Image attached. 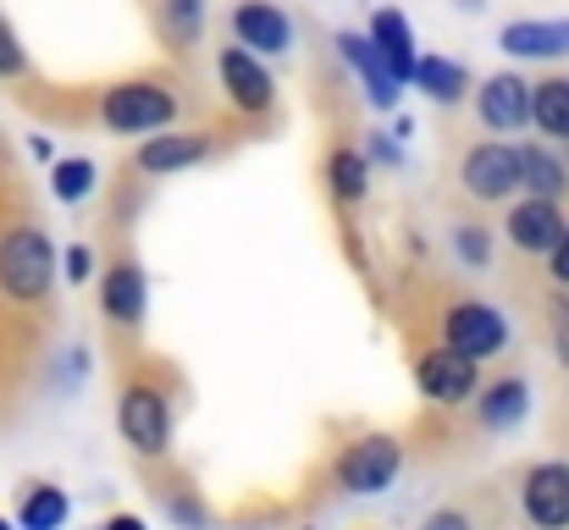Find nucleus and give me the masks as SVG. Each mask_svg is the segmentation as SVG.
Instances as JSON below:
<instances>
[{"label":"nucleus","instance_id":"f257e3e1","mask_svg":"<svg viewBox=\"0 0 569 530\" xmlns=\"http://www.w3.org/2000/svg\"><path fill=\"white\" fill-rule=\"evenodd\" d=\"M94 117L106 133H122V139H144V133H167L178 117H183V94L172 78L161 72H139V78H122V83H106L94 94Z\"/></svg>","mask_w":569,"mask_h":530},{"label":"nucleus","instance_id":"f03ea898","mask_svg":"<svg viewBox=\"0 0 569 530\" xmlns=\"http://www.w3.org/2000/svg\"><path fill=\"white\" fill-rule=\"evenodd\" d=\"M453 193L465 204H515L526 193V167H520V144L509 139H470L453 161Z\"/></svg>","mask_w":569,"mask_h":530},{"label":"nucleus","instance_id":"7ed1b4c3","mask_svg":"<svg viewBox=\"0 0 569 530\" xmlns=\"http://www.w3.org/2000/svg\"><path fill=\"white\" fill-rule=\"evenodd\" d=\"M56 282V249L33 221L0 232V299L6 304H44Z\"/></svg>","mask_w":569,"mask_h":530},{"label":"nucleus","instance_id":"20e7f679","mask_svg":"<svg viewBox=\"0 0 569 530\" xmlns=\"http://www.w3.org/2000/svg\"><path fill=\"white\" fill-rule=\"evenodd\" d=\"M431 327H437V343L470 353V359H498V353L509 349V321H503V310L487 304V299H476V293H459V288H453V293H437Z\"/></svg>","mask_w":569,"mask_h":530},{"label":"nucleus","instance_id":"39448f33","mask_svg":"<svg viewBox=\"0 0 569 530\" xmlns=\"http://www.w3.org/2000/svg\"><path fill=\"white\" fill-rule=\"evenodd\" d=\"M117 431L128 437L133 453L144 459H161L167 442H172V392L150 376H133L117 398Z\"/></svg>","mask_w":569,"mask_h":530},{"label":"nucleus","instance_id":"423d86ee","mask_svg":"<svg viewBox=\"0 0 569 530\" xmlns=\"http://www.w3.org/2000/svg\"><path fill=\"white\" fill-rule=\"evenodd\" d=\"M216 78H221V94H227V106L238 111V117H271L277 111V78L266 72V61L254 56V50H243V44H221L216 50Z\"/></svg>","mask_w":569,"mask_h":530},{"label":"nucleus","instance_id":"0eeeda50","mask_svg":"<svg viewBox=\"0 0 569 530\" xmlns=\"http://www.w3.org/2000/svg\"><path fill=\"white\" fill-rule=\"evenodd\" d=\"M415 381H420V392H426L431 403L465 409V403H476V392H481V359L448 349V343H426V349L415 353Z\"/></svg>","mask_w":569,"mask_h":530},{"label":"nucleus","instance_id":"6e6552de","mask_svg":"<svg viewBox=\"0 0 569 530\" xmlns=\"http://www.w3.org/2000/svg\"><path fill=\"white\" fill-rule=\"evenodd\" d=\"M569 232L565 199H537V193H520L509 210H503V243L526 260H548L559 249V238Z\"/></svg>","mask_w":569,"mask_h":530},{"label":"nucleus","instance_id":"1a4fd4ad","mask_svg":"<svg viewBox=\"0 0 569 530\" xmlns=\"http://www.w3.org/2000/svg\"><path fill=\"white\" fill-rule=\"evenodd\" d=\"M398 470H403V448L392 442V437H360V442H349L343 453H338V464H332V476H338V487L343 492H387L392 481H398Z\"/></svg>","mask_w":569,"mask_h":530},{"label":"nucleus","instance_id":"9d476101","mask_svg":"<svg viewBox=\"0 0 569 530\" xmlns=\"http://www.w3.org/2000/svg\"><path fill=\"white\" fill-rule=\"evenodd\" d=\"M470 111H476V122H481L492 139L520 133V128H531V83H526L520 72H492V78L476 83Z\"/></svg>","mask_w":569,"mask_h":530},{"label":"nucleus","instance_id":"9b49d317","mask_svg":"<svg viewBox=\"0 0 569 530\" xmlns=\"http://www.w3.org/2000/svg\"><path fill=\"white\" fill-rule=\"evenodd\" d=\"M227 39L254 50V56H288L293 50V17L277 0H232Z\"/></svg>","mask_w":569,"mask_h":530},{"label":"nucleus","instance_id":"f8f14e48","mask_svg":"<svg viewBox=\"0 0 569 530\" xmlns=\"http://www.w3.org/2000/svg\"><path fill=\"white\" fill-rule=\"evenodd\" d=\"M100 310L117 332H139L144 327V310H150V282H144V266L133 254H117L106 271H100Z\"/></svg>","mask_w":569,"mask_h":530},{"label":"nucleus","instance_id":"ddd939ff","mask_svg":"<svg viewBox=\"0 0 569 530\" xmlns=\"http://www.w3.org/2000/svg\"><path fill=\"white\" fill-rule=\"evenodd\" d=\"M520 509L537 530H569V464L548 459L520 476Z\"/></svg>","mask_w":569,"mask_h":530},{"label":"nucleus","instance_id":"4468645a","mask_svg":"<svg viewBox=\"0 0 569 530\" xmlns=\"http://www.w3.org/2000/svg\"><path fill=\"white\" fill-rule=\"evenodd\" d=\"M216 156V139L210 133H150L133 156V172L144 177H172V172H189L199 161Z\"/></svg>","mask_w":569,"mask_h":530},{"label":"nucleus","instance_id":"2eb2a0df","mask_svg":"<svg viewBox=\"0 0 569 530\" xmlns=\"http://www.w3.org/2000/svg\"><path fill=\"white\" fill-rule=\"evenodd\" d=\"M498 44L520 61H559L569 56V17H526V22H503Z\"/></svg>","mask_w":569,"mask_h":530},{"label":"nucleus","instance_id":"dca6fc26","mask_svg":"<svg viewBox=\"0 0 569 530\" xmlns=\"http://www.w3.org/2000/svg\"><path fill=\"white\" fill-rule=\"evenodd\" d=\"M338 44H343V56L355 61V72H360V83H366V94H371V106L377 111H392L398 106V72L387 67V56L377 50V39L371 33H338Z\"/></svg>","mask_w":569,"mask_h":530},{"label":"nucleus","instance_id":"f3484780","mask_svg":"<svg viewBox=\"0 0 569 530\" xmlns=\"http://www.w3.org/2000/svg\"><path fill=\"white\" fill-rule=\"evenodd\" d=\"M526 409H531V387H526V376H498V381H487L481 392H476V420H481V431H515L520 420H526Z\"/></svg>","mask_w":569,"mask_h":530},{"label":"nucleus","instance_id":"a211bd4d","mask_svg":"<svg viewBox=\"0 0 569 530\" xmlns=\"http://www.w3.org/2000/svg\"><path fill=\"white\" fill-rule=\"evenodd\" d=\"M204 11H210V0H150V22L172 56H189L204 39Z\"/></svg>","mask_w":569,"mask_h":530},{"label":"nucleus","instance_id":"6ab92c4d","mask_svg":"<svg viewBox=\"0 0 569 530\" xmlns=\"http://www.w3.org/2000/svg\"><path fill=\"white\" fill-rule=\"evenodd\" d=\"M431 106H465L470 94H476V83H470V72L453 61V56H420V67H415V78H409Z\"/></svg>","mask_w":569,"mask_h":530},{"label":"nucleus","instance_id":"aec40b11","mask_svg":"<svg viewBox=\"0 0 569 530\" xmlns=\"http://www.w3.org/2000/svg\"><path fill=\"white\" fill-rule=\"evenodd\" d=\"M366 33L377 39V50L387 56V67L409 83V78H415V67H420V50H415V28H409V17H403V11H392V6H381Z\"/></svg>","mask_w":569,"mask_h":530},{"label":"nucleus","instance_id":"412c9836","mask_svg":"<svg viewBox=\"0 0 569 530\" xmlns=\"http://www.w3.org/2000/svg\"><path fill=\"white\" fill-rule=\"evenodd\" d=\"M531 128L548 144H569V78H537L531 83Z\"/></svg>","mask_w":569,"mask_h":530},{"label":"nucleus","instance_id":"4be33fe9","mask_svg":"<svg viewBox=\"0 0 569 530\" xmlns=\"http://www.w3.org/2000/svg\"><path fill=\"white\" fill-rule=\"evenodd\" d=\"M327 193L338 204H360L371 193V156L355 150V144H332V156H327Z\"/></svg>","mask_w":569,"mask_h":530},{"label":"nucleus","instance_id":"5701e85b","mask_svg":"<svg viewBox=\"0 0 569 530\" xmlns=\"http://www.w3.org/2000/svg\"><path fill=\"white\" fill-rule=\"evenodd\" d=\"M520 167H526V193H537V199L569 193V161L553 156L548 144H520Z\"/></svg>","mask_w":569,"mask_h":530},{"label":"nucleus","instance_id":"b1692460","mask_svg":"<svg viewBox=\"0 0 569 530\" xmlns=\"http://www.w3.org/2000/svg\"><path fill=\"white\" fill-rule=\"evenodd\" d=\"M67 492L61 487H44V481H33L28 492H22V503H17V530H61L67 526Z\"/></svg>","mask_w":569,"mask_h":530},{"label":"nucleus","instance_id":"393cba45","mask_svg":"<svg viewBox=\"0 0 569 530\" xmlns=\"http://www.w3.org/2000/svg\"><path fill=\"white\" fill-rule=\"evenodd\" d=\"M448 243H453V260H459L465 271H487V266H492V232H487V221L459 216V221L448 227Z\"/></svg>","mask_w":569,"mask_h":530},{"label":"nucleus","instance_id":"a878e982","mask_svg":"<svg viewBox=\"0 0 569 530\" xmlns=\"http://www.w3.org/2000/svg\"><path fill=\"white\" fill-rule=\"evenodd\" d=\"M420 530H492V520H481V503H476V492L470 498H453V503H442V509H431Z\"/></svg>","mask_w":569,"mask_h":530},{"label":"nucleus","instance_id":"bb28decb","mask_svg":"<svg viewBox=\"0 0 569 530\" xmlns=\"http://www.w3.org/2000/svg\"><path fill=\"white\" fill-rule=\"evenodd\" d=\"M28 78V50L17 39V28L0 17V83H22Z\"/></svg>","mask_w":569,"mask_h":530},{"label":"nucleus","instance_id":"cd10ccee","mask_svg":"<svg viewBox=\"0 0 569 530\" xmlns=\"http://www.w3.org/2000/svg\"><path fill=\"white\" fill-rule=\"evenodd\" d=\"M89 188H94V167L89 161H56V199L78 204Z\"/></svg>","mask_w":569,"mask_h":530},{"label":"nucleus","instance_id":"c85d7f7f","mask_svg":"<svg viewBox=\"0 0 569 530\" xmlns=\"http://www.w3.org/2000/svg\"><path fill=\"white\" fill-rule=\"evenodd\" d=\"M548 277H553V288H569V232L559 238V249L548 254Z\"/></svg>","mask_w":569,"mask_h":530},{"label":"nucleus","instance_id":"c756f323","mask_svg":"<svg viewBox=\"0 0 569 530\" xmlns=\"http://www.w3.org/2000/svg\"><path fill=\"white\" fill-rule=\"evenodd\" d=\"M67 277H72V282H89V249H83V243L67 249Z\"/></svg>","mask_w":569,"mask_h":530},{"label":"nucleus","instance_id":"7c9ffc66","mask_svg":"<svg viewBox=\"0 0 569 530\" xmlns=\"http://www.w3.org/2000/svg\"><path fill=\"white\" fill-rule=\"evenodd\" d=\"M100 530H150V526H144L139 514H111V520H106Z\"/></svg>","mask_w":569,"mask_h":530},{"label":"nucleus","instance_id":"2f4dec72","mask_svg":"<svg viewBox=\"0 0 569 530\" xmlns=\"http://www.w3.org/2000/svg\"><path fill=\"white\" fill-rule=\"evenodd\" d=\"M0 530H11V520H0Z\"/></svg>","mask_w":569,"mask_h":530},{"label":"nucleus","instance_id":"473e14b6","mask_svg":"<svg viewBox=\"0 0 569 530\" xmlns=\"http://www.w3.org/2000/svg\"><path fill=\"white\" fill-rule=\"evenodd\" d=\"M565 161H569V144H565Z\"/></svg>","mask_w":569,"mask_h":530}]
</instances>
